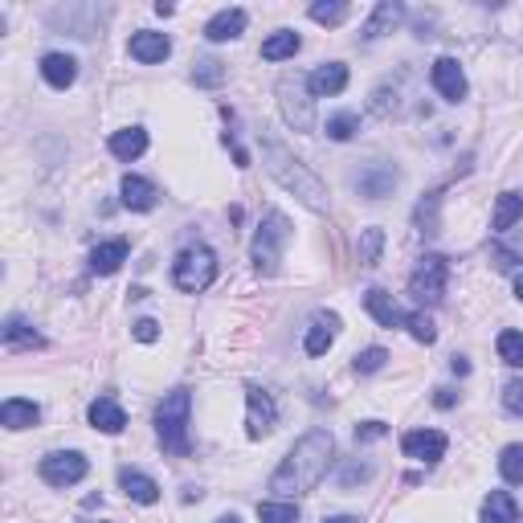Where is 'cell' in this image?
Returning a JSON list of instances; mask_svg holds the SVG:
<instances>
[{
    "mask_svg": "<svg viewBox=\"0 0 523 523\" xmlns=\"http://www.w3.org/2000/svg\"><path fill=\"white\" fill-rule=\"evenodd\" d=\"M331 450H336V442H331L328 429H307V434L291 446L283 466L270 474V491H275V495H286V499L315 491L331 466Z\"/></svg>",
    "mask_w": 523,
    "mask_h": 523,
    "instance_id": "cell-1",
    "label": "cell"
},
{
    "mask_svg": "<svg viewBox=\"0 0 523 523\" xmlns=\"http://www.w3.org/2000/svg\"><path fill=\"white\" fill-rule=\"evenodd\" d=\"M262 164H266V172L286 188V193L299 196V201L307 204L311 213H328V188H323V180L302 160H294L278 140H262Z\"/></svg>",
    "mask_w": 523,
    "mask_h": 523,
    "instance_id": "cell-2",
    "label": "cell"
},
{
    "mask_svg": "<svg viewBox=\"0 0 523 523\" xmlns=\"http://www.w3.org/2000/svg\"><path fill=\"white\" fill-rule=\"evenodd\" d=\"M188 413H193V392L188 389H172L168 397L156 409V434H160V446L176 458L188 454Z\"/></svg>",
    "mask_w": 523,
    "mask_h": 523,
    "instance_id": "cell-3",
    "label": "cell"
},
{
    "mask_svg": "<svg viewBox=\"0 0 523 523\" xmlns=\"http://www.w3.org/2000/svg\"><path fill=\"white\" fill-rule=\"evenodd\" d=\"M278 107L291 131L299 135H315L320 131V119H315V95H311V82L302 74H283L278 78Z\"/></svg>",
    "mask_w": 523,
    "mask_h": 523,
    "instance_id": "cell-4",
    "label": "cell"
},
{
    "mask_svg": "<svg viewBox=\"0 0 523 523\" xmlns=\"http://www.w3.org/2000/svg\"><path fill=\"white\" fill-rule=\"evenodd\" d=\"M291 241V221H286L278 209H270L266 217H262V225H257L254 233V246H249V257H254L257 275H278V262H283V246Z\"/></svg>",
    "mask_w": 523,
    "mask_h": 523,
    "instance_id": "cell-5",
    "label": "cell"
},
{
    "mask_svg": "<svg viewBox=\"0 0 523 523\" xmlns=\"http://www.w3.org/2000/svg\"><path fill=\"white\" fill-rule=\"evenodd\" d=\"M213 278H217V254L209 246H188V249H180L176 262H172V283L185 294L209 291Z\"/></svg>",
    "mask_w": 523,
    "mask_h": 523,
    "instance_id": "cell-6",
    "label": "cell"
},
{
    "mask_svg": "<svg viewBox=\"0 0 523 523\" xmlns=\"http://www.w3.org/2000/svg\"><path fill=\"white\" fill-rule=\"evenodd\" d=\"M446 283H450V262L442 254H426L413 266V275H409V294L417 302H429L434 307V302H442Z\"/></svg>",
    "mask_w": 523,
    "mask_h": 523,
    "instance_id": "cell-7",
    "label": "cell"
},
{
    "mask_svg": "<svg viewBox=\"0 0 523 523\" xmlns=\"http://www.w3.org/2000/svg\"><path fill=\"white\" fill-rule=\"evenodd\" d=\"M86 470H90V462L78 450H58V454H45L41 458V479L50 487H74V482L86 479Z\"/></svg>",
    "mask_w": 523,
    "mask_h": 523,
    "instance_id": "cell-8",
    "label": "cell"
},
{
    "mask_svg": "<svg viewBox=\"0 0 523 523\" xmlns=\"http://www.w3.org/2000/svg\"><path fill=\"white\" fill-rule=\"evenodd\" d=\"M275 421H278L275 397H270L266 389L249 384V389H246V434L257 442V437H266L270 429H275Z\"/></svg>",
    "mask_w": 523,
    "mask_h": 523,
    "instance_id": "cell-9",
    "label": "cell"
},
{
    "mask_svg": "<svg viewBox=\"0 0 523 523\" xmlns=\"http://www.w3.org/2000/svg\"><path fill=\"white\" fill-rule=\"evenodd\" d=\"M446 434H437V429H409L405 437H401V450H405V458H417L426 462V466H434V462L446 458Z\"/></svg>",
    "mask_w": 523,
    "mask_h": 523,
    "instance_id": "cell-10",
    "label": "cell"
},
{
    "mask_svg": "<svg viewBox=\"0 0 523 523\" xmlns=\"http://www.w3.org/2000/svg\"><path fill=\"white\" fill-rule=\"evenodd\" d=\"M429 78H434V90L446 103H462V98H466V74H462L458 58H437Z\"/></svg>",
    "mask_w": 523,
    "mask_h": 523,
    "instance_id": "cell-11",
    "label": "cell"
},
{
    "mask_svg": "<svg viewBox=\"0 0 523 523\" xmlns=\"http://www.w3.org/2000/svg\"><path fill=\"white\" fill-rule=\"evenodd\" d=\"M131 58L135 62H143V66H156V62H164V58L172 54V37L168 33H156V29H140V33H131Z\"/></svg>",
    "mask_w": 523,
    "mask_h": 523,
    "instance_id": "cell-12",
    "label": "cell"
},
{
    "mask_svg": "<svg viewBox=\"0 0 523 523\" xmlns=\"http://www.w3.org/2000/svg\"><path fill=\"white\" fill-rule=\"evenodd\" d=\"M246 9H221V13H213V17H209V25H204V37H209V41H238L241 33H246Z\"/></svg>",
    "mask_w": 523,
    "mask_h": 523,
    "instance_id": "cell-13",
    "label": "cell"
},
{
    "mask_svg": "<svg viewBox=\"0 0 523 523\" xmlns=\"http://www.w3.org/2000/svg\"><path fill=\"white\" fill-rule=\"evenodd\" d=\"M336 336H339V315H315L302 347H307V356H328V347L336 344Z\"/></svg>",
    "mask_w": 523,
    "mask_h": 523,
    "instance_id": "cell-14",
    "label": "cell"
},
{
    "mask_svg": "<svg viewBox=\"0 0 523 523\" xmlns=\"http://www.w3.org/2000/svg\"><path fill=\"white\" fill-rule=\"evenodd\" d=\"M86 417H90V426L103 429V434H123V426H127L123 405H119V401H111V397L90 401V413Z\"/></svg>",
    "mask_w": 523,
    "mask_h": 523,
    "instance_id": "cell-15",
    "label": "cell"
},
{
    "mask_svg": "<svg viewBox=\"0 0 523 523\" xmlns=\"http://www.w3.org/2000/svg\"><path fill=\"white\" fill-rule=\"evenodd\" d=\"M127 238H111V241H103V246H95L90 249V270L95 275H115L119 266L127 262Z\"/></svg>",
    "mask_w": 523,
    "mask_h": 523,
    "instance_id": "cell-16",
    "label": "cell"
},
{
    "mask_svg": "<svg viewBox=\"0 0 523 523\" xmlns=\"http://www.w3.org/2000/svg\"><path fill=\"white\" fill-rule=\"evenodd\" d=\"M119 487H123V495L131 499V503H143V507H151L156 499H160L156 479H148V474H140V470H131V466L119 470Z\"/></svg>",
    "mask_w": 523,
    "mask_h": 523,
    "instance_id": "cell-17",
    "label": "cell"
},
{
    "mask_svg": "<svg viewBox=\"0 0 523 523\" xmlns=\"http://www.w3.org/2000/svg\"><path fill=\"white\" fill-rule=\"evenodd\" d=\"M107 148H111V156H115V160H140L143 151H148V131H143V127H123V131H115L107 140Z\"/></svg>",
    "mask_w": 523,
    "mask_h": 523,
    "instance_id": "cell-18",
    "label": "cell"
},
{
    "mask_svg": "<svg viewBox=\"0 0 523 523\" xmlns=\"http://www.w3.org/2000/svg\"><path fill=\"white\" fill-rule=\"evenodd\" d=\"M364 307H368V315H373L381 328H405V315L397 311V302H392L389 291H381V286H373V291L364 294Z\"/></svg>",
    "mask_w": 523,
    "mask_h": 523,
    "instance_id": "cell-19",
    "label": "cell"
},
{
    "mask_svg": "<svg viewBox=\"0 0 523 523\" xmlns=\"http://www.w3.org/2000/svg\"><path fill=\"white\" fill-rule=\"evenodd\" d=\"M307 82H311V95L315 98H331L347 86V66L344 62H323Z\"/></svg>",
    "mask_w": 523,
    "mask_h": 523,
    "instance_id": "cell-20",
    "label": "cell"
},
{
    "mask_svg": "<svg viewBox=\"0 0 523 523\" xmlns=\"http://www.w3.org/2000/svg\"><path fill=\"white\" fill-rule=\"evenodd\" d=\"M41 78L54 90H66V86H74V78H78V62H74L70 54H45L41 58Z\"/></svg>",
    "mask_w": 523,
    "mask_h": 523,
    "instance_id": "cell-21",
    "label": "cell"
},
{
    "mask_svg": "<svg viewBox=\"0 0 523 523\" xmlns=\"http://www.w3.org/2000/svg\"><path fill=\"white\" fill-rule=\"evenodd\" d=\"M401 17H405V9H401L397 0H381L373 9V17H368V25H364V41H376V37L392 33L401 25Z\"/></svg>",
    "mask_w": 523,
    "mask_h": 523,
    "instance_id": "cell-22",
    "label": "cell"
},
{
    "mask_svg": "<svg viewBox=\"0 0 523 523\" xmlns=\"http://www.w3.org/2000/svg\"><path fill=\"white\" fill-rule=\"evenodd\" d=\"M41 421V409L33 405V401H21V397H9L5 405H0V426L5 429H29Z\"/></svg>",
    "mask_w": 523,
    "mask_h": 523,
    "instance_id": "cell-23",
    "label": "cell"
},
{
    "mask_svg": "<svg viewBox=\"0 0 523 523\" xmlns=\"http://www.w3.org/2000/svg\"><path fill=\"white\" fill-rule=\"evenodd\" d=\"M119 196H123V204L131 209V213H151V209H156V188H151L143 176H123Z\"/></svg>",
    "mask_w": 523,
    "mask_h": 523,
    "instance_id": "cell-24",
    "label": "cell"
},
{
    "mask_svg": "<svg viewBox=\"0 0 523 523\" xmlns=\"http://www.w3.org/2000/svg\"><path fill=\"white\" fill-rule=\"evenodd\" d=\"M356 185H360V193L368 196V201H381V196H389L392 188H397V168H389V164H373Z\"/></svg>",
    "mask_w": 523,
    "mask_h": 523,
    "instance_id": "cell-25",
    "label": "cell"
},
{
    "mask_svg": "<svg viewBox=\"0 0 523 523\" xmlns=\"http://www.w3.org/2000/svg\"><path fill=\"white\" fill-rule=\"evenodd\" d=\"M299 45H302V37L294 33V29H278L275 37L262 41V58H266V62H286V58L299 54Z\"/></svg>",
    "mask_w": 523,
    "mask_h": 523,
    "instance_id": "cell-26",
    "label": "cell"
},
{
    "mask_svg": "<svg viewBox=\"0 0 523 523\" xmlns=\"http://www.w3.org/2000/svg\"><path fill=\"white\" fill-rule=\"evenodd\" d=\"M519 519V507L507 491H491L487 503H482V523H515Z\"/></svg>",
    "mask_w": 523,
    "mask_h": 523,
    "instance_id": "cell-27",
    "label": "cell"
},
{
    "mask_svg": "<svg viewBox=\"0 0 523 523\" xmlns=\"http://www.w3.org/2000/svg\"><path fill=\"white\" fill-rule=\"evenodd\" d=\"M519 217H523V196H519V193H503V196L495 201V217H491V230H495V233H507L515 221H519Z\"/></svg>",
    "mask_w": 523,
    "mask_h": 523,
    "instance_id": "cell-28",
    "label": "cell"
},
{
    "mask_svg": "<svg viewBox=\"0 0 523 523\" xmlns=\"http://www.w3.org/2000/svg\"><path fill=\"white\" fill-rule=\"evenodd\" d=\"M5 347H9V352H21V347H41V336H37L21 315H13V320L5 323Z\"/></svg>",
    "mask_w": 523,
    "mask_h": 523,
    "instance_id": "cell-29",
    "label": "cell"
},
{
    "mask_svg": "<svg viewBox=\"0 0 523 523\" xmlns=\"http://www.w3.org/2000/svg\"><path fill=\"white\" fill-rule=\"evenodd\" d=\"M495 347H499V360L503 364H511V368H523V331H499V339H495Z\"/></svg>",
    "mask_w": 523,
    "mask_h": 523,
    "instance_id": "cell-30",
    "label": "cell"
},
{
    "mask_svg": "<svg viewBox=\"0 0 523 523\" xmlns=\"http://www.w3.org/2000/svg\"><path fill=\"white\" fill-rule=\"evenodd\" d=\"M360 266H376L381 262V249H384V230H360Z\"/></svg>",
    "mask_w": 523,
    "mask_h": 523,
    "instance_id": "cell-31",
    "label": "cell"
},
{
    "mask_svg": "<svg viewBox=\"0 0 523 523\" xmlns=\"http://www.w3.org/2000/svg\"><path fill=\"white\" fill-rule=\"evenodd\" d=\"M311 21H315V25H344V21H347V5H344V0H328V5H323V0H320V5H311Z\"/></svg>",
    "mask_w": 523,
    "mask_h": 523,
    "instance_id": "cell-32",
    "label": "cell"
},
{
    "mask_svg": "<svg viewBox=\"0 0 523 523\" xmlns=\"http://www.w3.org/2000/svg\"><path fill=\"white\" fill-rule=\"evenodd\" d=\"M405 328H409V336H413L417 344H434V339H437V328H434V320H429L426 311H409Z\"/></svg>",
    "mask_w": 523,
    "mask_h": 523,
    "instance_id": "cell-33",
    "label": "cell"
},
{
    "mask_svg": "<svg viewBox=\"0 0 523 523\" xmlns=\"http://www.w3.org/2000/svg\"><path fill=\"white\" fill-rule=\"evenodd\" d=\"M384 364H389V352H384V347H364V352H356L352 368L360 376H373V373H381Z\"/></svg>",
    "mask_w": 523,
    "mask_h": 523,
    "instance_id": "cell-34",
    "label": "cell"
},
{
    "mask_svg": "<svg viewBox=\"0 0 523 523\" xmlns=\"http://www.w3.org/2000/svg\"><path fill=\"white\" fill-rule=\"evenodd\" d=\"M499 474H503L507 482H523V446H507V450L499 454Z\"/></svg>",
    "mask_w": 523,
    "mask_h": 523,
    "instance_id": "cell-35",
    "label": "cell"
},
{
    "mask_svg": "<svg viewBox=\"0 0 523 523\" xmlns=\"http://www.w3.org/2000/svg\"><path fill=\"white\" fill-rule=\"evenodd\" d=\"M257 519L262 523H299V507L294 503H257Z\"/></svg>",
    "mask_w": 523,
    "mask_h": 523,
    "instance_id": "cell-36",
    "label": "cell"
},
{
    "mask_svg": "<svg viewBox=\"0 0 523 523\" xmlns=\"http://www.w3.org/2000/svg\"><path fill=\"white\" fill-rule=\"evenodd\" d=\"M356 131H360V115H352V111H339V115L328 119V135H331V140L344 143V140H352Z\"/></svg>",
    "mask_w": 523,
    "mask_h": 523,
    "instance_id": "cell-37",
    "label": "cell"
},
{
    "mask_svg": "<svg viewBox=\"0 0 523 523\" xmlns=\"http://www.w3.org/2000/svg\"><path fill=\"white\" fill-rule=\"evenodd\" d=\"M193 82H196V86H221V82H225V66L213 62V58H204V62H196Z\"/></svg>",
    "mask_w": 523,
    "mask_h": 523,
    "instance_id": "cell-38",
    "label": "cell"
},
{
    "mask_svg": "<svg viewBox=\"0 0 523 523\" xmlns=\"http://www.w3.org/2000/svg\"><path fill=\"white\" fill-rule=\"evenodd\" d=\"M503 409L515 413V417H523V381H511L503 389Z\"/></svg>",
    "mask_w": 523,
    "mask_h": 523,
    "instance_id": "cell-39",
    "label": "cell"
},
{
    "mask_svg": "<svg viewBox=\"0 0 523 523\" xmlns=\"http://www.w3.org/2000/svg\"><path fill=\"white\" fill-rule=\"evenodd\" d=\"M384 434H389L384 421H364V426H356V442H381Z\"/></svg>",
    "mask_w": 523,
    "mask_h": 523,
    "instance_id": "cell-40",
    "label": "cell"
},
{
    "mask_svg": "<svg viewBox=\"0 0 523 523\" xmlns=\"http://www.w3.org/2000/svg\"><path fill=\"white\" fill-rule=\"evenodd\" d=\"M131 331H135L140 344H156V339H160V323H156V320H140Z\"/></svg>",
    "mask_w": 523,
    "mask_h": 523,
    "instance_id": "cell-41",
    "label": "cell"
},
{
    "mask_svg": "<svg viewBox=\"0 0 523 523\" xmlns=\"http://www.w3.org/2000/svg\"><path fill=\"white\" fill-rule=\"evenodd\" d=\"M515 262H519V254H515V249H495V266L499 270H511Z\"/></svg>",
    "mask_w": 523,
    "mask_h": 523,
    "instance_id": "cell-42",
    "label": "cell"
},
{
    "mask_svg": "<svg viewBox=\"0 0 523 523\" xmlns=\"http://www.w3.org/2000/svg\"><path fill=\"white\" fill-rule=\"evenodd\" d=\"M434 405H437V409H450V405H454V389H437Z\"/></svg>",
    "mask_w": 523,
    "mask_h": 523,
    "instance_id": "cell-43",
    "label": "cell"
},
{
    "mask_svg": "<svg viewBox=\"0 0 523 523\" xmlns=\"http://www.w3.org/2000/svg\"><path fill=\"white\" fill-rule=\"evenodd\" d=\"M450 368H454V373H458V376H466V373H470V364L462 360V356H454V360H450Z\"/></svg>",
    "mask_w": 523,
    "mask_h": 523,
    "instance_id": "cell-44",
    "label": "cell"
},
{
    "mask_svg": "<svg viewBox=\"0 0 523 523\" xmlns=\"http://www.w3.org/2000/svg\"><path fill=\"white\" fill-rule=\"evenodd\" d=\"M323 523H364L360 515H331V519H323Z\"/></svg>",
    "mask_w": 523,
    "mask_h": 523,
    "instance_id": "cell-45",
    "label": "cell"
},
{
    "mask_svg": "<svg viewBox=\"0 0 523 523\" xmlns=\"http://www.w3.org/2000/svg\"><path fill=\"white\" fill-rule=\"evenodd\" d=\"M515 299H519V302H523V275H519V278H515Z\"/></svg>",
    "mask_w": 523,
    "mask_h": 523,
    "instance_id": "cell-46",
    "label": "cell"
},
{
    "mask_svg": "<svg viewBox=\"0 0 523 523\" xmlns=\"http://www.w3.org/2000/svg\"><path fill=\"white\" fill-rule=\"evenodd\" d=\"M217 523H241V519H238V515H221V519H217Z\"/></svg>",
    "mask_w": 523,
    "mask_h": 523,
    "instance_id": "cell-47",
    "label": "cell"
}]
</instances>
